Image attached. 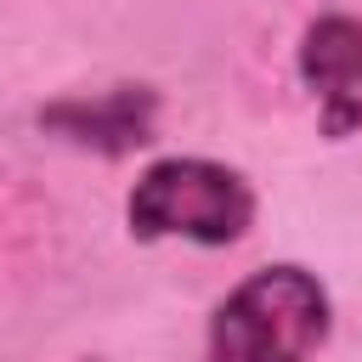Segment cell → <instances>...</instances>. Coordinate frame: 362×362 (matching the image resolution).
I'll list each match as a JSON object with an SVG mask.
<instances>
[{
    "mask_svg": "<svg viewBox=\"0 0 362 362\" xmlns=\"http://www.w3.org/2000/svg\"><path fill=\"white\" fill-rule=\"evenodd\" d=\"M334 288L305 260L243 272L204 317L198 362H322L334 345Z\"/></svg>",
    "mask_w": 362,
    "mask_h": 362,
    "instance_id": "obj_1",
    "label": "cell"
},
{
    "mask_svg": "<svg viewBox=\"0 0 362 362\" xmlns=\"http://www.w3.org/2000/svg\"><path fill=\"white\" fill-rule=\"evenodd\" d=\"M255 221L260 187L215 153H153L124 187V232L136 243L238 249Z\"/></svg>",
    "mask_w": 362,
    "mask_h": 362,
    "instance_id": "obj_2",
    "label": "cell"
},
{
    "mask_svg": "<svg viewBox=\"0 0 362 362\" xmlns=\"http://www.w3.org/2000/svg\"><path fill=\"white\" fill-rule=\"evenodd\" d=\"M164 119V90L147 79H119L102 90H62L34 107V130L90 153V158H136L158 141Z\"/></svg>",
    "mask_w": 362,
    "mask_h": 362,
    "instance_id": "obj_3",
    "label": "cell"
},
{
    "mask_svg": "<svg viewBox=\"0 0 362 362\" xmlns=\"http://www.w3.org/2000/svg\"><path fill=\"white\" fill-rule=\"evenodd\" d=\"M294 79L317 107L322 141L362 136V17L356 11H317L294 40Z\"/></svg>",
    "mask_w": 362,
    "mask_h": 362,
    "instance_id": "obj_4",
    "label": "cell"
}]
</instances>
